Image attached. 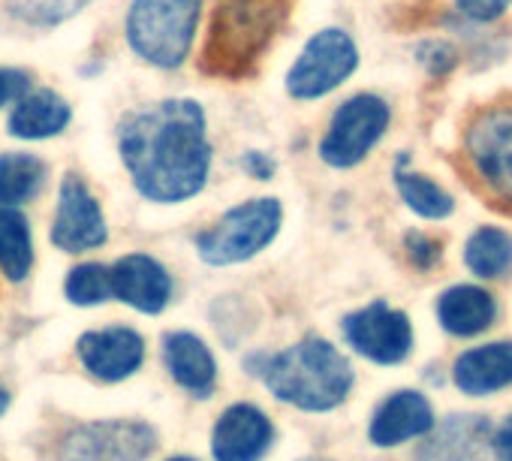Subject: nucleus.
Here are the masks:
<instances>
[{"label":"nucleus","mask_w":512,"mask_h":461,"mask_svg":"<svg viewBox=\"0 0 512 461\" xmlns=\"http://www.w3.org/2000/svg\"><path fill=\"white\" fill-rule=\"evenodd\" d=\"M455 386L467 395H488L512 383V341L473 347L455 359Z\"/></svg>","instance_id":"obj_18"},{"label":"nucleus","mask_w":512,"mask_h":461,"mask_svg":"<svg viewBox=\"0 0 512 461\" xmlns=\"http://www.w3.org/2000/svg\"><path fill=\"white\" fill-rule=\"evenodd\" d=\"M275 440L269 416L253 404H232L211 431L214 461H260Z\"/></svg>","instance_id":"obj_14"},{"label":"nucleus","mask_w":512,"mask_h":461,"mask_svg":"<svg viewBox=\"0 0 512 461\" xmlns=\"http://www.w3.org/2000/svg\"><path fill=\"white\" fill-rule=\"evenodd\" d=\"M494 449L500 461H512V416L494 431Z\"/></svg>","instance_id":"obj_32"},{"label":"nucleus","mask_w":512,"mask_h":461,"mask_svg":"<svg viewBox=\"0 0 512 461\" xmlns=\"http://www.w3.org/2000/svg\"><path fill=\"white\" fill-rule=\"evenodd\" d=\"M356 67H359V52H356V43L350 40V34H344L338 28L320 31L305 46V52L299 55L293 70L287 73V91L296 100L326 97L341 82H347Z\"/></svg>","instance_id":"obj_6"},{"label":"nucleus","mask_w":512,"mask_h":461,"mask_svg":"<svg viewBox=\"0 0 512 461\" xmlns=\"http://www.w3.org/2000/svg\"><path fill=\"white\" fill-rule=\"evenodd\" d=\"M284 220L278 199H250L226 211L196 239V251L208 266H235L266 251Z\"/></svg>","instance_id":"obj_5"},{"label":"nucleus","mask_w":512,"mask_h":461,"mask_svg":"<svg viewBox=\"0 0 512 461\" xmlns=\"http://www.w3.org/2000/svg\"><path fill=\"white\" fill-rule=\"evenodd\" d=\"M169 461H196V458H190V455H175V458H169Z\"/></svg>","instance_id":"obj_34"},{"label":"nucleus","mask_w":512,"mask_h":461,"mask_svg":"<svg viewBox=\"0 0 512 461\" xmlns=\"http://www.w3.org/2000/svg\"><path fill=\"white\" fill-rule=\"evenodd\" d=\"M512 0H458V10L473 22H494L509 10Z\"/></svg>","instance_id":"obj_29"},{"label":"nucleus","mask_w":512,"mask_h":461,"mask_svg":"<svg viewBox=\"0 0 512 461\" xmlns=\"http://www.w3.org/2000/svg\"><path fill=\"white\" fill-rule=\"evenodd\" d=\"M7 410H10V392L0 386V416H4Z\"/></svg>","instance_id":"obj_33"},{"label":"nucleus","mask_w":512,"mask_h":461,"mask_svg":"<svg viewBox=\"0 0 512 461\" xmlns=\"http://www.w3.org/2000/svg\"><path fill=\"white\" fill-rule=\"evenodd\" d=\"M260 374L278 401L308 413L335 410L353 389V368L347 356L323 338H305L287 347L266 359Z\"/></svg>","instance_id":"obj_3"},{"label":"nucleus","mask_w":512,"mask_h":461,"mask_svg":"<svg viewBox=\"0 0 512 461\" xmlns=\"http://www.w3.org/2000/svg\"><path fill=\"white\" fill-rule=\"evenodd\" d=\"M416 461H500L494 449V425L485 416L455 413L428 428Z\"/></svg>","instance_id":"obj_12"},{"label":"nucleus","mask_w":512,"mask_h":461,"mask_svg":"<svg viewBox=\"0 0 512 461\" xmlns=\"http://www.w3.org/2000/svg\"><path fill=\"white\" fill-rule=\"evenodd\" d=\"M46 163L34 154H0V205H22L43 190Z\"/></svg>","instance_id":"obj_22"},{"label":"nucleus","mask_w":512,"mask_h":461,"mask_svg":"<svg viewBox=\"0 0 512 461\" xmlns=\"http://www.w3.org/2000/svg\"><path fill=\"white\" fill-rule=\"evenodd\" d=\"M67 124H70V106L55 91L25 94L10 115V133L16 139H52L64 133Z\"/></svg>","instance_id":"obj_20"},{"label":"nucleus","mask_w":512,"mask_h":461,"mask_svg":"<svg viewBox=\"0 0 512 461\" xmlns=\"http://www.w3.org/2000/svg\"><path fill=\"white\" fill-rule=\"evenodd\" d=\"M31 88V76L25 70H10V67H0V109L19 103Z\"/></svg>","instance_id":"obj_28"},{"label":"nucleus","mask_w":512,"mask_h":461,"mask_svg":"<svg viewBox=\"0 0 512 461\" xmlns=\"http://www.w3.org/2000/svg\"><path fill=\"white\" fill-rule=\"evenodd\" d=\"M467 157L488 190L512 205V109H488L467 130Z\"/></svg>","instance_id":"obj_10"},{"label":"nucleus","mask_w":512,"mask_h":461,"mask_svg":"<svg viewBox=\"0 0 512 461\" xmlns=\"http://www.w3.org/2000/svg\"><path fill=\"white\" fill-rule=\"evenodd\" d=\"M157 449V431L139 419H103L73 428L61 443V461H145Z\"/></svg>","instance_id":"obj_8"},{"label":"nucleus","mask_w":512,"mask_h":461,"mask_svg":"<svg viewBox=\"0 0 512 461\" xmlns=\"http://www.w3.org/2000/svg\"><path fill=\"white\" fill-rule=\"evenodd\" d=\"M85 4L91 0H10V10L28 25H58L76 16Z\"/></svg>","instance_id":"obj_26"},{"label":"nucleus","mask_w":512,"mask_h":461,"mask_svg":"<svg viewBox=\"0 0 512 461\" xmlns=\"http://www.w3.org/2000/svg\"><path fill=\"white\" fill-rule=\"evenodd\" d=\"M112 272V296L127 302L142 314H160L172 299V278L169 272L148 254L121 257Z\"/></svg>","instance_id":"obj_15"},{"label":"nucleus","mask_w":512,"mask_h":461,"mask_svg":"<svg viewBox=\"0 0 512 461\" xmlns=\"http://www.w3.org/2000/svg\"><path fill=\"white\" fill-rule=\"evenodd\" d=\"M241 169L256 181H269L275 175V160L269 154H263V151H247L241 157Z\"/></svg>","instance_id":"obj_31"},{"label":"nucleus","mask_w":512,"mask_h":461,"mask_svg":"<svg viewBox=\"0 0 512 461\" xmlns=\"http://www.w3.org/2000/svg\"><path fill=\"white\" fill-rule=\"evenodd\" d=\"M163 359L172 380L196 398H211L217 386V365L211 350L193 332H169L163 338Z\"/></svg>","instance_id":"obj_17"},{"label":"nucleus","mask_w":512,"mask_h":461,"mask_svg":"<svg viewBox=\"0 0 512 461\" xmlns=\"http://www.w3.org/2000/svg\"><path fill=\"white\" fill-rule=\"evenodd\" d=\"M85 371L103 383H118L133 377L145 362V341L130 326H109L100 332H85L76 344Z\"/></svg>","instance_id":"obj_13"},{"label":"nucleus","mask_w":512,"mask_h":461,"mask_svg":"<svg viewBox=\"0 0 512 461\" xmlns=\"http://www.w3.org/2000/svg\"><path fill=\"white\" fill-rule=\"evenodd\" d=\"M407 257H410V263L416 266V269H434L437 263H440V242H434L431 236H425V233H410L407 236Z\"/></svg>","instance_id":"obj_27"},{"label":"nucleus","mask_w":512,"mask_h":461,"mask_svg":"<svg viewBox=\"0 0 512 461\" xmlns=\"http://www.w3.org/2000/svg\"><path fill=\"white\" fill-rule=\"evenodd\" d=\"M437 314H440V323L449 335L470 338V335H479L491 326L497 305H494V296L488 290L473 287V284H458L440 296Z\"/></svg>","instance_id":"obj_19"},{"label":"nucleus","mask_w":512,"mask_h":461,"mask_svg":"<svg viewBox=\"0 0 512 461\" xmlns=\"http://www.w3.org/2000/svg\"><path fill=\"white\" fill-rule=\"evenodd\" d=\"M34 266L31 223L16 205H0V272L13 284L25 281Z\"/></svg>","instance_id":"obj_21"},{"label":"nucleus","mask_w":512,"mask_h":461,"mask_svg":"<svg viewBox=\"0 0 512 461\" xmlns=\"http://www.w3.org/2000/svg\"><path fill=\"white\" fill-rule=\"evenodd\" d=\"M293 0H217L202 49V70L220 79H244L284 28Z\"/></svg>","instance_id":"obj_2"},{"label":"nucleus","mask_w":512,"mask_h":461,"mask_svg":"<svg viewBox=\"0 0 512 461\" xmlns=\"http://www.w3.org/2000/svg\"><path fill=\"white\" fill-rule=\"evenodd\" d=\"M52 245L64 254H85L106 245V217L97 196L79 175H67L58 193Z\"/></svg>","instance_id":"obj_11"},{"label":"nucleus","mask_w":512,"mask_h":461,"mask_svg":"<svg viewBox=\"0 0 512 461\" xmlns=\"http://www.w3.org/2000/svg\"><path fill=\"white\" fill-rule=\"evenodd\" d=\"M431 425H434V413L428 398L413 389H401L377 407L368 437L377 446H398L410 437L428 434Z\"/></svg>","instance_id":"obj_16"},{"label":"nucleus","mask_w":512,"mask_h":461,"mask_svg":"<svg viewBox=\"0 0 512 461\" xmlns=\"http://www.w3.org/2000/svg\"><path fill=\"white\" fill-rule=\"evenodd\" d=\"M64 290L73 305H82V308L103 305L112 299V272L109 266H100V263H82L67 275Z\"/></svg>","instance_id":"obj_25"},{"label":"nucleus","mask_w":512,"mask_h":461,"mask_svg":"<svg viewBox=\"0 0 512 461\" xmlns=\"http://www.w3.org/2000/svg\"><path fill=\"white\" fill-rule=\"evenodd\" d=\"M419 55H422V64H428L431 73H437V76L452 70V64H455V52L446 43H428V46L419 49Z\"/></svg>","instance_id":"obj_30"},{"label":"nucleus","mask_w":512,"mask_h":461,"mask_svg":"<svg viewBox=\"0 0 512 461\" xmlns=\"http://www.w3.org/2000/svg\"><path fill=\"white\" fill-rule=\"evenodd\" d=\"M344 338L359 356L377 365H398L410 356L413 347V329L407 314L389 308L386 302H371L368 308L347 314Z\"/></svg>","instance_id":"obj_9"},{"label":"nucleus","mask_w":512,"mask_h":461,"mask_svg":"<svg viewBox=\"0 0 512 461\" xmlns=\"http://www.w3.org/2000/svg\"><path fill=\"white\" fill-rule=\"evenodd\" d=\"M386 127H389V106L374 94H356L335 112L329 133L320 142V157L338 169L356 166L380 142Z\"/></svg>","instance_id":"obj_7"},{"label":"nucleus","mask_w":512,"mask_h":461,"mask_svg":"<svg viewBox=\"0 0 512 461\" xmlns=\"http://www.w3.org/2000/svg\"><path fill=\"white\" fill-rule=\"evenodd\" d=\"M464 263L479 278H497L512 263V239L497 226H482L467 239Z\"/></svg>","instance_id":"obj_23"},{"label":"nucleus","mask_w":512,"mask_h":461,"mask_svg":"<svg viewBox=\"0 0 512 461\" xmlns=\"http://www.w3.org/2000/svg\"><path fill=\"white\" fill-rule=\"evenodd\" d=\"M202 0H133L127 40L133 52L163 70L181 67L190 55Z\"/></svg>","instance_id":"obj_4"},{"label":"nucleus","mask_w":512,"mask_h":461,"mask_svg":"<svg viewBox=\"0 0 512 461\" xmlns=\"http://www.w3.org/2000/svg\"><path fill=\"white\" fill-rule=\"evenodd\" d=\"M404 160H407V157L398 160L395 184H398V193H401V199L407 202V208L416 211V214L425 217V220H440V217H446V214L455 208L452 196H449L440 184H434L431 178L416 175V172H407V169H404Z\"/></svg>","instance_id":"obj_24"},{"label":"nucleus","mask_w":512,"mask_h":461,"mask_svg":"<svg viewBox=\"0 0 512 461\" xmlns=\"http://www.w3.org/2000/svg\"><path fill=\"white\" fill-rule=\"evenodd\" d=\"M118 148L136 190L151 202H184L208 181L205 112L193 100H163L127 115Z\"/></svg>","instance_id":"obj_1"}]
</instances>
